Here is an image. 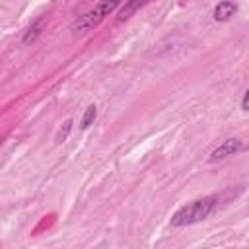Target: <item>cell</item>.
<instances>
[{
  "mask_svg": "<svg viewBox=\"0 0 249 249\" xmlns=\"http://www.w3.org/2000/svg\"><path fill=\"white\" fill-rule=\"evenodd\" d=\"M148 0H126L124 2V6L121 8V12H119V21H124V19H128L138 8H142L144 4H146Z\"/></svg>",
  "mask_w": 249,
  "mask_h": 249,
  "instance_id": "5b68a950",
  "label": "cell"
},
{
  "mask_svg": "<svg viewBox=\"0 0 249 249\" xmlns=\"http://www.w3.org/2000/svg\"><path fill=\"white\" fill-rule=\"evenodd\" d=\"M43 27H45V18H39L35 23H31V27L25 31V35H23V43L25 45H29V43H33L39 35H41V31H43Z\"/></svg>",
  "mask_w": 249,
  "mask_h": 249,
  "instance_id": "8992f818",
  "label": "cell"
},
{
  "mask_svg": "<svg viewBox=\"0 0 249 249\" xmlns=\"http://www.w3.org/2000/svg\"><path fill=\"white\" fill-rule=\"evenodd\" d=\"M0 142H2V140H0Z\"/></svg>",
  "mask_w": 249,
  "mask_h": 249,
  "instance_id": "30bf717a",
  "label": "cell"
},
{
  "mask_svg": "<svg viewBox=\"0 0 249 249\" xmlns=\"http://www.w3.org/2000/svg\"><path fill=\"white\" fill-rule=\"evenodd\" d=\"M95 105H89L88 109H86V113H84V117H82V123H80V126L82 128H88L89 124H91V121L95 119Z\"/></svg>",
  "mask_w": 249,
  "mask_h": 249,
  "instance_id": "52a82bcc",
  "label": "cell"
},
{
  "mask_svg": "<svg viewBox=\"0 0 249 249\" xmlns=\"http://www.w3.org/2000/svg\"><path fill=\"white\" fill-rule=\"evenodd\" d=\"M216 204H218V198H216V196H204V198L193 200L191 204L179 208V210L173 214L171 226L181 228V226H191V224L202 222L204 218H208V216L214 212Z\"/></svg>",
  "mask_w": 249,
  "mask_h": 249,
  "instance_id": "6da1fadb",
  "label": "cell"
},
{
  "mask_svg": "<svg viewBox=\"0 0 249 249\" xmlns=\"http://www.w3.org/2000/svg\"><path fill=\"white\" fill-rule=\"evenodd\" d=\"M70 128H72V121H66L64 123V126L58 130V134H56V142H64L66 138H68V134H70Z\"/></svg>",
  "mask_w": 249,
  "mask_h": 249,
  "instance_id": "ba28073f",
  "label": "cell"
},
{
  "mask_svg": "<svg viewBox=\"0 0 249 249\" xmlns=\"http://www.w3.org/2000/svg\"><path fill=\"white\" fill-rule=\"evenodd\" d=\"M241 148H243L241 140H237V138H228L222 146H218V148L210 154V161H216V160H224V158H228V156H233V154L239 152Z\"/></svg>",
  "mask_w": 249,
  "mask_h": 249,
  "instance_id": "3957f363",
  "label": "cell"
},
{
  "mask_svg": "<svg viewBox=\"0 0 249 249\" xmlns=\"http://www.w3.org/2000/svg\"><path fill=\"white\" fill-rule=\"evenodd\" d=\"M121 4V0H101L93 10L86 12L84 16H80L74 23V29H80V31H86V29H93L95 25H99L105 16H109L117 6Z\"/></svg>",
  "mask_w": 249,
  "mask_h": 249,
  "instance_id": "7a4b0ae2",
  "label": "cell"
},
{
  "mask_svg": "<svg viewBox=\"0 0 249 249\" xmlns=\"http://www.w3.org/2000/svg\"><path fill=\"white\" fill-rule=\"evenodd\" d=\"M247 101H249V91L243 93V101H241V109L243 111H247Z\"/></svg>",
  "mask_w": 249,
  "mask_h": 249,
  "instance_id": "9c48e42d",
  "label": "cell"
},
{
  "mask_svg": "<svg viewBox=\"0 0 249 249\" xmlns=\"http://www.w3.org/2000/svg\"><path fill=\"white\" fill-rule=\"evenodd\" d=\"M237 12V6H235V2H231V0H222V2H218V6L214 8V19L216 21H226V19H230L233 14Z\"/></svg>",
  "mask_w": 249,
  "mask_h": 249,
  "instance_id": "277c9868",
  "label": "cell"
}]
</instances>
